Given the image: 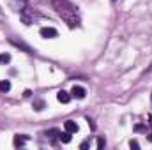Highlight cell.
<instances>
[{
    "mask_svg": "<svg viewBox=\"0 0 152 150\" xmlns=\"http://www.w3.org/2000/svg\"><path fill=\"white\" fill-rule=\"evenodd\" d=\"M51 5H53V9L57 11V14H58L71 28L80 23L78 11H76V7L69 2V0H51Z\"/></svg>",
    "mask_w": 152,
    "mask_h": 150,
    "instance_id": "cell-1",
    "label": "cell"
},
{
    "mask_svg": "<svg viewBox=\"0 0 152 150\" xmlns=\"http://www.w3.org/2000/svg\"><path fill=\"white\" fill-rule=\"evenodd\" d=\"M39 34H41L44 39H53V37H57V36H58V32H57L53 27H42V28L39 30Z\"/></svg>",
    "mask_w": 152,
    "mask_h": 150,
    "instance_id": "cell-2",
    "label": "cell"
},
{
    "mask_svg": "<svg viewBox=\"0 0 152 150\" xmlns=\"http://www.w3.org/2000/svg\"><path fill=\"white\" fill-rule=\"evenodd\" d=\"M85 94H87L85 88H83V87H78V85H75L73 90H71V97H76V99H83Z\"/></svg>",
    "mask_w": 152,
    "mask_h": 150,
    "instance_id": "cell-3",
    "label": "cell"
},
{
    "mask_svg": "<svg viewBox=\"0 0 152 150\" xmlns=\"http://www.w3.org/2000/svg\"><path fill=\"white\" fill-rule=\"evenodd\" d=\"M57 99H58V103L67 104V103L71 101V94H69V92H66V90H60V92L57 94Z\"/></svg>",
    "mask_w": 152,
    "mask_h": 150,
    "instance_id": "cell-4",
    "label": "cell"
},
{
    "mask_svg": "<svg viewBox=\"0 0 152 150\" xmlns=\"http://www.w3.org/2000/svg\"><path fill=\"white\" fill-rule=\"evenodd\" d=\"M64 127H66V131H67V133H71V134L78 133V124H76L75 120H67V122L64 124Z\"/></svg>",
    "mask_w": 152,
    "mask_h": 150,
    "instance_id": "cell-5",
    "label": "cell"
},
{
    "mask_svg": "<svg viewBox=\"0 0 152 150\" xmlns=\"http://www.w3.org/2000/svg\"><path fill=\"white\" fill-rule=\"evenodd\" d=\"M27 140H28V136H25V134H18V136H14V147H23L25 143H27Z\"/></svg>",
    "mask_w": 152,
    "mask_h": 150,
    "instance_id": "cell-6",
    "label": "cell"
},
{
    "mask_svg": "<svg viewBox=\"0 0 152 150\" xmlns=\"http://www.w3.org/2000/svg\"><path fill=\"white\" fill-rule=\"evenodd\" d=\"M58 140H60L62 143H69V141H71V133H67V131H66V133H60V134H58Z\"/></svg>",
    "mask_w": 152,
    "mask_h": 150,
    "instance_id": "cell-7",
    "label": "cell"
},
{
    "mask_svg": "<svg viewBox=\"0 0 152 150\" xmlns=\"http://www.w3.org/2000/svg\"><path fill=\"white\" fill-rule=\"evenodd\" d=\"M11 90V81H0V92H9Z\"/></svg>",
    "mask_w": 152,
    "mask_h": 150,
    "instance_id": "cell-8",
    "label": "cell"
},
{
    "mask_svg": "<svg viewBox=\"0 0 152 150\" xmlns=\"http://www.w3.org/2000/svg\"><path fill=\"white\" fill-rule=\"evenodd\" d=\"M11 62V55L9 53H0V64H9Z\"/></svg>",
    "mask_w": 152,
    "mask_h": 150,
    "instance_id": "cell-9",
    "label": "cell"
},
{
    "mask_svg": "<svg viewBox=\"0 0 152 150\" xmlns=\"http://www.w3.org/2000/svg\"><path fill=\"white\" fill-rule=\"evenodd\" d=\"M104 147H106V141H104L103 138H99V140H97V149H104Z\"/></svg>",
    "mask_w": 152,
    "mask_h": 150,
    "instance_id": "cell-10",
    "label": "cell"
},
{
    "mask_svg": "<svg viewBox=\"0 0 152 150\" xmlns=\"http://www.w3.org/2000/svg\"><path fill=\"white\" fill-rule=\"evenodd\" d=\"M129 147H131V149H140V145H138L136 140H131V141H129Z\"/></svg>",
    "mask_w": 152,
    "mask_h": 150,
    "instance_id": "cell-11",
    "label": "cell"
},
{
    "mask_svg": "<svg viewBox=\"0 0 152 150\" xmlns=\"http://www.w3.org/2000/svg\"><path fill=\"white\" fill-rule=\"evenodd\" d=\"M42 106H44V103H42V101H37V103L34 104V108H36L37 111H41V110H42Z\"/></svg>",
    "mask_w": 152,
    "mask_h": 150,
    "instance_id": "cell-12",
    "label": "cell"
},
{
    "mask_svg": "<svg viewBox=\"0 0 152 150\" xmlns=\"http://www.w3.org/2000/svg\"><path fill=\"white\" fill-rule=\"evenodd\" d=\"M87 122H88V125H90V129H96V124L90 120V118H87Z\"/></svg>",
    "mask_w": 152,
    "mask_h": 150,
    "instance_id": "cell-13",
    "label": "cell"
},
{
    "mask_svg": "<svg viewBox=\"0 0 152 150\" xmlns=\"http://www.w3.org/2000/svg\"><path fill=\"white\" fill-rule=\"evenodd\" d=\"M80 149H88V141H83V143H81V145H80Z\"/></svg>",
    "mask_w": 152,
    "mask_h": 150,
    "instance_id": "cell-14",
    "label": "cell"
},
{
    "mask_svg": "<svg viewBox=\"0 0 152 150\" xmlns=\"http://www.w3.org/2000/svg\"><path fill=\"white\" fill-rule=\"evenodd\" d=\"M23 95H25V97H30V95H32V92H30V90H25V94H23Z\"/></svg>",
    "mask_w": 152,
    "mask_h": 150,
    "instance_id": "cell-15",
    "label": "cell"
},
{
    "mask_svg": "<svg viewBox=\"0 0 152 150\" xmlns=\"http://www.w3.org/2000/svg\"><path fill=\"white\" fill-rule=\"evenodd\" d=\"M147 138H149V141H152V134H149V136H147Z\"/></svg>",
    "mask_w": 152,
    "mask_h": 150,
    "instance_id": "cell-16",
    "label": "cell"
}]
</instances>
